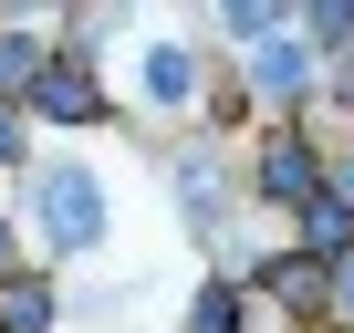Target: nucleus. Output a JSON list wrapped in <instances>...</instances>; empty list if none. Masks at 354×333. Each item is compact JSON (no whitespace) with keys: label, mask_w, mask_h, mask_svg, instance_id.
Returning <instances> with one entry per match:
<instances>
[{"label":"nucleus","mask_w":354,"mask_h":333,"mask_svg":"<svg viewBox=\"0 0 354 333\" xmlns=\"http://www.w3.org/2000/svg\"><path fill=\"white\" fill-rule=\"evenodd\" d=\"M42 209H53V240H94L104 229V198H94V178H84V166H53V188H42Z\"/></svg>","instance_id":"1"},{"label":"nucleus","mask_w":354,"mask_h":333,"mask_svg":"<svg viewBox=\"0 0 354 333\" xmlns=\"http://www.w3.org/2000/svg\"><path fill=\"white\" fill-rule=\"evenodd\" d=\"M261 188H271V198H302V188H313V156H302L292 135H271V146H261Z\"/></svg>","instance_id":"2"},{"label":"nucleus","mask_w":354,"mask_h":333,"mask_svg":"<svg viewBox=\"0 0 354 333\" xmlns=\"http://www.w3.org/2000/svg\"><path fill=\"white\" fill-rule=\"evenodd\" d=\"M42 323H53V292H42V281L0 292V333H42Z\"/></svg>","instance_id":"3"},{"label":"nucleus","mask_w":354,"mask_h":333,"mask_svg":"<svg viewBox=\"0 0 354 333\" xmlns=\"http://www.w3.org/2000/svg\"><path fill=\"white\" fill-rule=\"evenodd\" d=\"M42 115H63V125H73V115H94V84H84L73 63H63V73H42Z\"/></svg>","instance_id":"4"},{"label":"nucleus","mask_w":354,"mask_h":333,"mask_svg":"<svg viewBox=\"0 0 354 333\" xmlns=\"http://www.w3.org/2000/svg\"><path fill=\"white\" fill-rule=\"evenodd\" d=\"M146 84H156V104H188L198 73H188V53H167V42H156V53H146Z\"/></svg>","instance_id":"5"},{"label":"nucleus","mask_w":354,"mask_h":333,"mask_svg":"<svg viewBox=\"0 0 354 333\" xmlns=\"http://www.w3.org/2000/svg\"><path fill=\"white\" fill-rule=\"evenodd\" d=\"M188 323H198V333H240V302H230V292H198V312H188Z\"/></svg>","instance_id":"6"},{"label":"nucleus","mask_w":354,"mask_h":333,"mask_svg":"<svg viewBox=\"0 0 354 333\" xmlns=\"http://www.w3.org/2000/svg\"><path fill=\"white\" fill-rule=\"evenodd\" d=\"M271 292H281V302H313V292H323V281H313V271H302V260H271Z\"/></svg>","instance_id":"7"},{"label":"nucleus","mask_w":354,"mask_h":333,"mask_svg":"<svg viewBox=\"0 0 354 333\" xmlns=\"http://www.w3.org/2000/svg\"><path fill=\"white\" fill-rule=\"evenodd\" d=\"M0 156H21V115H0Z\"/></svg>","instance_id":"8"},{"label":"nucleus","mask_w":354,"mask_h":333,"mask_svg":"<svg viewBox=\"0 0 354 333\" xmlns=\"http://www.w3.org/2000/svg\"><path fill=\"white\" fill-rule=\"evenodd\" d=\"M0 281H11V229H0Z\"/></svg>","instance_id":"9"}]
</instances>
